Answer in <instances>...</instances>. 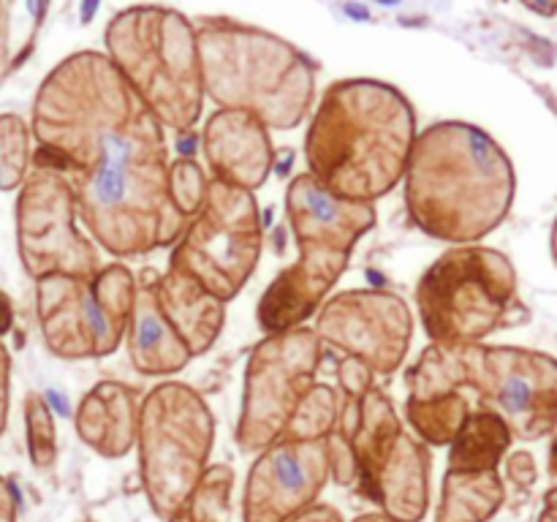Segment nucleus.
Returning a JSON list of instances; mask_svg holds the SVG:
<instances>
[{"instance_id": "nucleus-1", "label": "nucleus", "mask_w": 557, "mask_h": 522, "mask_svg": "<svg viewBox=\"0 0 557 522\" xmlns=\"http://www.w3.org/2000/svg\"><path fill=\"white\" fill-rule=\"evenodd\" d=\"M33 163L74 188L90 237L114 259H141L183 237L163 125L114 65L76 54L47 76L33 107Z\"/></svg>"}, {"instance_id": "nucleus-2", "label": "nucleus", "mask_w": 557, "mask_h": 522, "mask_svg": "<svg viewBox=\"0 0 557 522\" xmlns=\"http://www.w3.org/2000/svg\"><path fill=\"white\" fill-rule=\"evenodd\" d=\"M406 207L417 228L451 245H479L515 201V166L487 130L435 123L417 136L406 169Z\"/></svg>"}, {"instance_id": "nucleus-3", "label": "nucleus", "mask_w": 557, "mask_h": 522, "mask_svg": "<svg viewBox=\"0 0 557 522\" xmlns=\"http://www.w3.org/2000/svg\"><path fill=\"white\" fill-rule=\"evenodd\" d=\"M417 136V120L400 92L375 82H346L321 101L305 136V163L341 199L375 204L406 179Z\"/></svg>"}, {"instance_id": "nucleus-4", "label": "nucleus", "mask_w": 557, "mask_h": 522, "mask_svg": "<svg viewBox=\"0 0 557 522\" xmlns=\"http://www.w3.org/2000/svg\"><path fill=\"white\" fill-rule=\"evenodd\" d=\"M215 417L188 384L166 381L147 391L139 417V478L152 514L172 522L210 468Z\"/></svg>"}, {"instance_id": "nucleus-5", "label": "nucleus", "mask_w": 557, "mask_h": 522, "mask_svg": "<svg viewBox=\"0 0 557 522\" xmlns=\"http://www.w3.org/2000/svg\"><path fill=\"white\" fill-rule=\"evenodd\" d=\"M517 272L487 245H457L417 286V308L433 343H482L517 310Z\"/></svg>"}, {"instance_id": "nucleus-6", "label": "nucleus", "mask_w": 557, "mask_h": 522, "mask_svg": "<svg viewBox=\"0 0 557 522\" xmlns=\"http://www.w3.org/2000/svg\"><path fill=\"white\" fill-rule=\"evenodd\" d=\"M205 87L223 109H239L270 128H297L313 101V79L292 49L253 33H210L201 44Z\"/></svg>"}, {"instance_id": "nucleus-7", "label": "nucleus", "mask_w": 557, "mask_h": 522, "mask_svg": "<svg viewBox=\"0 0 557 522\" xmlns=\"http://www.w3.org/2000/svg\"><path fill=\"white\" fill-rule=\"evenodd\" d=\"M139 277L125 264L92 277L49 275L36 281V315L44 346L60 359H101L125 340Z\"/></svg>"}, {"instance_id": "nucleus-8", "label": "nucleus", "mask_w": 557, "mask_h": 522, "mask_svg": "<svg viewBox=\"0 0 557 522\" xmlns=\"http://www.w3.org/2000/svg\"><path fill=\"white\" fill-rule=\"evenodd\" d=\"M123 79L163 128L190 130L201 114V76L190 30L169 14H131L109 30Z\"/></svg>"}, {"instance_id": "nucleus-9", "label": "nucleus", "mask_w": 557, "mask_h": 522, "mask_svg": "<svg viewBox=\"0 0 557 522\" xmlns=\"http://www.w3.org/2000/svg\"><path fill=\"white\" fill-rule=\"evenodd\" d=\"M261 248L264 232L253 190L212 177L205 204L174 243L169 266L188 272L207 291L228 302L256 272Z\"/></svg>"}, {"instance_id": "nucleus-10", "label": "nucleus", "mask_w": 557, "mask_h": 522, "mask_svg": "<svg viewBox=\"0 0 557 522\" xmlns=\"http://www.w3.org/2000/svg\"><path fill=\"white\" fill-rule=\"evenodd\" d=\"M324 343L310 326L267 335L245 364V391L234 444L245 457H259L283 438L299 402L315 386Z\"/></svg>"}, {"instance_id": "nucleus-11", "label": "nucleus", "mask_w": 557, "mask_h": 522, "mask_svg": "<svg viewBox=\"0 0 557 522\" xmlns=\"http://www.w3.org/2000/svg\"><path fill=\"white\" fill-rule=\"evenodd\" d=\"M79 201L69 179L54 169H33L16 196V250L33 281L92 277L103 270L96 245L79 232Z\"/></svg>"}, {"instance_id": "nucleus-12", "label": "nucleus", "mask_w": 557, "mask_h": 522, "mask_svg": "<svg viewBox=\"0 0 557 522\" xmlns=\"http://www.w3.org/2000/svg\"><path fill=\"white\" fill-rule=\"evenodd\" d=\"M466 386L515 438L547 435L557 422V362L511 346H466Z\"/></svg>"}, {"instance_id": "nucleus-13", "label": "nucleus", "mask_w": 557, "mask_h": 522, "mask_svg": "<svg viewBox=\"0 0 557 522\" xmlns=\"http://www.w3.org/2000/svg\"><path fill=\"white\" fill-rule=\"evenodd\" d=\"M321 343L359 359L373 373L392 375L406 362L413 313L403 297L381 288H354L326 299L315 315Z\"/></svg>"}, {"instance_id": "nucleus-14", "label": "nucleus", "mask_w": 557, "mask_h": 522, "mask_svg": "<svg viewBox=\"0 0 557 522\" xmlns=\"http://www.w3.org/2000/svg\"><path fill=\"white\" fill-rule=\"evenodd\" d=\"M330 478L326 438H281L250 465L243 493V522H286L288 517L319 504Z\"/></svg>"}, {"instance_id": "nucleus-15", "label": "nucleus", "mask_w": 557, "mask_h": 522, "mask_svg": "<svg viewBox=\"0 0 557 522\" xmlns=\"http://www.w3.org/2000/svg\"><path fill=\"white\" fill-rule=\"evenodd\" d=\"M286 217L297 248L351 256L359 239L373 232L375 204L348 201L326 190L310 172L297 174L286 190Z\"/></svg>"}, {"instance_id": "nucleus-16", "label": "nucleus", "mask_w": 557, "mask_h": 522, "mask_svg": "<svg viewBox=\"0 0 557 522\" xmlns=\"http://www.w3.org/2000/svg\"><path fill=\"white\" fill-rule=\"evenodd\" d=\"M351 256L299 250V259L281 272L261 297L256 319L267 335H281L302 326L310 315H319L326 297L348 270Z\"/></svg>"}, {"instance_id": "nucleus-17", "label": "nucleus", "mask_w": 557, "mask_h": 522, "mask_svg": "<svg viewBox=\"0 0 557 522\" xmlns=\"http://www.w3.org/2000/svg\"><path fill=\"white\" fill-rule=\"evenodd\" d=\"M270 125L250 112L221 109L205 128V158L212 174L245 190H259L275 166Z\"/></svg>"}, {"instance_id": "nucleus-18", "label": "nucleus", "mask_w": 557, "mask_h": 522, "mask_svg": "<svg viewBox=\"0 0 557 522\" xmlns=\"http://www.w3.org/2000/svg\"><path fill=\"white\" fill-rule=\"evenodd\" d=\"M139 417L141 402L134 386L123 381H101L76 406V435L96 455L120 460L136 446Z\"/></svg>"}, {"instance_id": "nucleus-19", "label": "nucleus", "mask_w": 557, "mask_h": 522, "mask_svg": "<svg viewBox=\"0 0 557 522\" xmlns=\"http://www.w3.org/2000/svg\"><path fill=\"white\" fill-rule=\"evenodd\" d=\"M433 455L417 435L403 433L375 476L370 498L395 522H422L430 509Z\"/></svg>"}, {"instance_id": "nucleus-20", "label": "nucleus", "mask_w": 557, "mask_h": 522, "mask_svg": "<svg viewBox=\"0 0 557 522\" xmlns=\"http://www.w3.org/2000/svg\"><path fill=\"white\" fill-rule=\"evenodd\" d=\"M337 433L346 435L348 444H351L354 460H357L359 468L357 487L364 498H370V489H373L381 465H384L392 446L403 435L395 402L379 386H373L362 400H348V406L343 400Z\"/></svg>"}, {"instance_id": "nucleus-21", "label": "nucleus", "mask_w": 557, "mask_h": 522, "mask_svg": "<svg viewBox=\"0 0 557 522\" xmlns=\"http://www.w3.org/2000/svg\"><path fill=\"white\" fill-rule=\"evenodd\" d=\"M156 299L194 357H201L215 346L226 321V302L207 291L196 277L177 266H169L163 275L156 272Z\"/></svg>"}, {"instance_id": "nucleus-22", "label": "nucleus", "mask_w": 557, "mask_h": 522, "mask_svg": "<svg viewBox=\"0 0 557 522\" xmlns=\"http://www.w3.org/2000/svg\"><path fill=\"white\" fill-rule=\"evenodd\" d=\"M125 340H128L131 364L141 375H174L188 368L194 359L183 337L158 308L156 270H145L139 275V294Z\"/></svg>"}, {"instance_id": "nucleus-23", "label": "nucleus", "mask_w": 557, "mask_h": 522, "mask_svg": "<svg viewBox=\"0 0 557 522\" xmlns=\"http://www.w3.org/2000/svg\"><path fill=\"white\" fill-rule=\"evenodd\" d=\"M506 500L498 471H446L435 522H490Z\"/></svg>"}, {"instance_id": "nucleus-24", "label": "nucleus", "mask_w": 557, "mask_h": 522, "mask_svg": "<svg viewBox=\"0 0 557 522\" xmlns=\"http://www.w3.org/2000/svg\"><path fill=\"white\" fill-rule=\"evenodd\" d=\"M511 430L504 419L487 408H476L449 449L451 471H498L511 446Z\"/></svg>"}, {"instance_id": "nucleus-25", "label": "nucleus", "mask_w": 557, "mask_h": 522, "mask_svg": "<svg viewBox=\"0 0 557 522\" xmlns=\"http://www.w3.org/2000/svg\"><path fill=\"white\" fill-rule=\"evenodd\" d=\"M408 397H444L466 389V346L430 343L406 373Z\"/></svg>"}, {"instance_id": "nucleus-26", "label": "nucleus", "mask_w": 557, "mask_h": 522, "mask_svg": "<svg viewBox=\"0 0 557 522\" xmlns=\"http://www.w3.org/2000/svg\"><path fill=\"white\" fill-rule=\"evenodd\" d=\"M406 417L417 438L428 446H451L471 417V402L462 391L444 397H408Z\"/></svg>"}, {"instance_id": "nucleus-27", "label": "nucleus", "mask_w": 557, "mask_h": 522, "mask_svg": "<svg viewBox=\"0 0 557 522\" xmlns=\"http://www.w3.org/2000/svg\"><path fill=\"white\" fill-rule=\"evenodd\" d=\"M232 489H234V471L232 465L207 468L201 482L190 493L188 504L183 506L172 522H228L232 517Z\"/></svg>"}, {"instance_id": "nucleus-28", "label": "nucleus", "mask_w": 557, "mask_h": 522, "mask_svg": "<svg viewBox=\"0 0 557 522\" xmlns=\"http://www.w3.org/2000/svg\"><path fill=\"white\" fill-rule=\"evenodd\" d=\"M343 400L332 386L315 384L308 391L302 402H299L297 413L288 422L283 438L288 440H321L326 435H332L341 422Z\"/></svg>"}, {"instance_id": "nucleus-29", "label": "nucleus", "mask_w": 557, "mask_h": 522, "mask_svg": "<svg viewBox=\"0 0 557 522\" xmlns=\"http://www.w3.org/2000/svg\"><path fill=\"white\" fill-rule=\"evenodd\" d=\"M30 166V128L20 114H0V190L22 188Z\"/></svg>"}, {"instance_id": "nucleus-30", "label": "nucleus", "mask_w": 557, "mask_h": 522, "mask_svg": "<svg viewBox=\"0 0 557 522\" xmlns=\"http://www.w3.org/2000/svg\"><path fill=\"white\" fill-rule=\"evenodd\" d=\"M25 411V433H27V455L36 471H49L58 460V430L49 402L38 391H27L22 400Z\"/></svg>"}, {"instance_id": "nucleus-31", "label": "nucleus", "mask_w": 557, "mask_h": 522, "mask_svg": "<svg viewBox=\"0 0 557 522\" xmlns=\"http://www.w3.org/2000/svg\"><path fill=\"white\" fill-rule=\"evenodd\" d=\"M207 188H210V179L205 177V172H201V166L194 158H177V161L172 163V199L174 207H177L188 221L201 210V204H205Z\"/></svg>"}, {"instance_id": "nucleus-32", "label": "nucleus", "mask_w": 557, "mask_h": 522, "mask_svg": "<svg viewBox=\"0 0 557 522\" xmlns=\"http://www.w3.org/2000/svg\"><path fill=\"white\" fill-rule=\"evenodd\" d=\"M337 381H341L348 400H362L373 389V370L364 362H359V359L346 357L337 364Z\"/></svg>"}, {"instance_id": "nucleus-33", "label": "nucleus", "mask_w": 557, "mask_h": 522, "mask_svg": "<svg viewBox=\"0 0 557 522\" xmlns=\"http://www.w3.org/2000/svg\"><path fill=\"white\" fill-rule=\"evenodd\" d=\"M9 408H11V353L0 340V438L9 427Z\"/></svg>"}, {"instance_id": "nucleus-34", "label": "nucleus", "mask_w": 557, "mask_h": 522, "mask_svg": "<svg viewBox=\"0 0 557 522\" xmlns=\"http://www.w3.org/2000/svg\"><path fill=\"white\" fill-rule=\"evenodd\" d=\"M509 478L517 487H531L533 478H536V465H533L528 451H517L509 457Z\"/></svg>"}, {"instance_id": "nucleus-35", "label": "nucleus", "mask_w": 557, "mask_h": 522, "mask_svg": "<svg viewBox=\"0 0 557 522\" xmlns=\"http://www.w3.org/2000/svg\"><path fill=\"white\" fill-rule=\"evenodd\" d=\"M20 517V495L14 484L0 473V522H16Z\"/></svg>"}, {"instance_id": "nucleus-36", "label": "nucleus", "mask_w": 557, "mask_h": 522, "mask_svg": "<svg viewBox=\"0 0 557 522\" xmlns=\"http://www.w3.org/2000/svg\"><path fill=\"white\" fill-rule=\"evenodd\" d=\"M286 522H343V514L330 504H313L299 511V514L288 517Z\"/></svg>"}, {"instance_id": "nucleus-37", "label": "nucleus", "mask_w": 557, "mask_h": 522, "mask_svg": "<svg viewBox=\"0 0 557 522\" xmlns=\"http://www.w3.org/2000/svg\"><path fill=\"white\" fill-rule=\"evenodd\" d=\"M11 324H14V304H11L9 294L0 291V337L11 332Z\"/></svg>"}, {"instance_id": "nucleus-38", "label": "nucleus", "mask_w": 557, "mask_h": 522, "mask_svg": "<svg viewBox=\"0 0 557 522\" xmlns=\"http://www.w3.org/2000/svg\"><path fill=\"white\" fill-rule=\"evenodd\" d=\"M539 522H557V489L547 493V509H544L542 520Z\"/></svg>"}, {"instance_id": "nucleus-39", "label": "nucleus", "mask_w": 557, "mask_h": 522, "mask_svg": "<svg viewBox=\"0 0 557 522\" xmlns=\"http://www.w3.org/2000/svg\"><path fill=\"white\" fill-rule=\"evenodd\" d=\"M354 522H395L392 517H386L384 511H368V514H359Z\"/></svg>"}]
</instances>
